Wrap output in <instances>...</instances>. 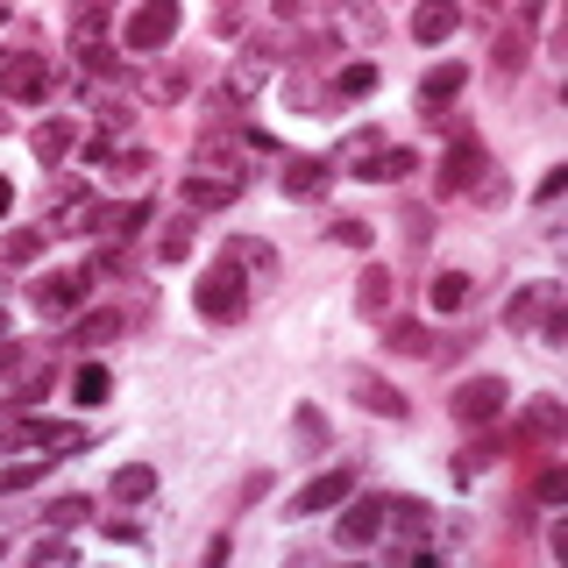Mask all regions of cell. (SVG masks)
I'll use <instances>...</instances> for the list:
<instances>
[{"mask_svg":"<svg viewBox=\"0 0 568 568\" xmlns=\"http://www.w3.org/2000/svg\"><path fill=\"white\" fill-rule=\"evenodd\" d=\"M106 390H114V369H106V363H85L79 377H71V398H79V405H106Z\"/></svg>","mask_w":568,"mask_h":568,"instance_id":"23","label":"cell"},{"mask_svg":"<svg viewBox=\"0 0 568 568\" xmlns=\"http://www.w3.org/2000/svg\"><path fill=\"white\" fill-rule=\"evenodd\" d=\"M327 235H334V242H348V248H369V242H377V227H369L363 213H342V221H334Z\"/></svg>","mask_w":568,"mask_h":568,"instance_id":"32","label":"cell"},{"mask_svg":"<svg viewBox=\"0 0 568 568\" xmlns=\"http://www.w3.org/2000/svg\"><path fill=\"white\" fill-rule=\"evenodd\" d=\"M178 200H185L192 213L235 206V200H242V171H235V164H200V171H185V185H178Z\"/></svg>","mask_w":568,"mask_h":568,"instance_id":"5","label":"cell"},{"mask_svg":"<svg viewBox=\"0 0 568 568\" xmlns=\"http://www.w3.org/2000/svg\"><path fill=\"white\" fill-rule=\"evenodd\" d=\"M50 462H58V455H36V462H8V469H0V497H8V490H29V484H43V476H50Z\"/></svg>","mask_w":568,"mask_h":568,"instance_id":"28","label":"cell"},{"mask_svg":"<svg viewBox=\"0 0 568 568\" xmlns=\"http://www.w3.org/2000/svg\"><path fill=\"white\" fill-rule=\"evenodd\" d=\"M342 93H348V100L377 93V71H369V64H348V71H342Z\"/></svg>","mask_w":568,"mask_h":568,"instance_id":"34","label":"cell"},{"mask_svg":"<svg viewBox=\"0 0 568 568\" xmlns=\"http://www.w3.org/2000/svg\"><path fill=\"white\" fill-rule=\"evenodd\" d=\"M426 298H434V313H462V306H469V277H462V271H440Z\"/></svg>","mask_w":568,"mask_h":568,"instance_id":"26","label":"cell"},{"mask_svg":"<svg viewBox=\"0 0 568 568\" xmlns=\"http://www.w3.org/2000/svg\"><path fill=\"white\" fill-rule=\"evenodd\" d=\"M505 327L511 334H532L540 348H568V320H561V284H519L505 298Z\"/></svg>","mask_w":568,"mask_h":568,"instance_id":"1","label":"cell"},{"mask_svg":"<svg viewBox=\"0 0 568 568\" xmlns=\"http://www.w3.org/2000/svg\"><path fill=\"white\" fill-rule=\"evenodd\" d=\"M390 355H434V334L419 327V320H390Z\"/></svg>","mask_w":568,"mask_h":568,"instance_id":"24","label":"cell"},{"mask_svg":"<svg viewBox=\"0 0 568 568\" xmlns=\"http://www.w3.org/2000/svg\"><path fill=\"white\" fill-rule=\"evenodd\" d=\"M192 306H200V320H242V313H248V271H235V263L221 256V263L200 277Z\"/></svg>","mask_w":568,"mask_h":568,"instance_id":"2","label":"cell"},{"mask_svg":"<svg viewBox=\"0 0 568 568\" xmlns=\"http://www.w3.org/2000/svg\"><path fill=\"white\" fill-rule=\"evenodd\" d=\"M71 142H79V135H71V121H43V129L29 135V150L43 156V164H64V156H71Z\"/></svg>","mask_w":568,"mask_h":568,"instance_id":"22","label":"cell"},{"mask_svg":"<svg viewBox=\"0 0 568 568\" xmlns=\"http://www.w3.org/2000/svg\"><path fill=\"white\" fill-rule=\"evenodd\" d=\"M85 284H93V271H50V277L29 284V306L43 313V320H71V313L85 306Z\"/></svg>","mask_w":568,"mask_h":568,"instance_id":"7","label":"cell"},{"mask_svg":"<svg viewBox=\"0 0 568 568\" xmlns=\"http://www.w3.org/2000/svg\"><path fill=\"white\" fill-rule=\"evenodd\" d=\"M150 497H156V469H150V462L114 469V505H150Z\"/></svg>","mask_w":568,"mask_h":568,"instance_id":"21","label":"cell"},{"mask_svg":"<svg viewBox=\"0 0 568 568\" xmlns=\"http://www.w3.org/2000/svg\"><path fill=\"white\" fill-rule=\"evenodd\" d=\"M263 85H271V50H242V58H235V71H227V106L256 100Z\"/></svg>","mask_w":568,"mask_h":568,"instance_id":"14","label":"cell"},{"mask_svg":"<svg viewBox=\"0 0 568 568\" xmlns=\"http://www.w3.org/2000/svg\"><path fill=\"white\" fill-rule=\"evenodd\" d=\"M292 426H298V440H306V448H320V440H327V419H320L313 405H298V419H292Z\"/></svg>","mask_w":568,"mask_h":568,"instance_id":"35","label":"cell"},{"mask_svg":"<svg viewBox=\"0 0 568 568\" xmlns=\"http://www.w3.org/2000/svg\"><path fill=\"white\" fill-rule=\"evenodd\" d=\"M348 490H355V469H327V476H313V484L292 497V519H313V511H334V505H342Z\"/></svg>","mask_w":568,"mask_h":568,"instance_id":"11","label":"cell"},{"mask_svg":"<svg viewBox=\"0 0 568 568\" xmlns=\"http://www.w3.org/2000/svg\"><path fill=\"white\" fill-rule=\"evenodd\" d=\"M106 540H121V547H135V540H142V526H129V519H106Z\"/></svg>","mask_w":568,"mask_h":568,"instance_id":"42","label":"cell"},{"mask_svg":"<svg viewBox=\"0 0 568 568\" xmlns=\"http://www.w3.org/2000/svg\"><path fill=\"white\" fill-rule=\"evenodd\" d=\"M0 121H8V114H0Z\"/></svg>","mask_w":568,"mask_h":568,"instance_id":"46","label":"cell"},{"mask_svg":"<svg viewBox=\"0 0 568 568\" xmlns=\"http://www.w3.org/2000/svg\"><path fill=\"white\" fill-rule=\"evenodd\" d=\"M384 532V497H342V519H334V540L342 547H369Z\"/></svg>","mask_w":568,"mask_h":568,"instance_id":"10","label":"cell"},{"mask_svg":"<svg viewBox=\"0 0 568 568\" xmlns=\"http://www.w3.org/2000/svg\"><path fill=\"white\" fill-rule=\"evenodd\" d=\"M390 298H398V277L384 271V263H369L363 277H355V313H369V320H384L390 313Z\"/></svg>","mask_w":568,"mask_h":568,"instance_id":"15","label":"cell"},{"mask_svg":"<svg viewBox=\"0 0 568 568\" xmlns=\"http://www.w3.org/2000/svg\"><path fill=\"white\" fill-rule=\"evenodd\" d=\"M150 93H156V100H178V93H185V79H178V71H164V79H150Z\"/></svg>","mask_w":568,"mask_h":568,"instance_id":"40","label":"cell"},{"mask_svg":"<svg viewBox=\"0 0 568 568\" xmlns=\"http://www.w3.org/2000/svg\"><path fill=\"white\" fill-rule=\"evenodd\" d=\"M0 555H8V540H0Z\"/></svg>","mask_w":568,"mask_h":568,"instance_id":"45","label":"cell"},{"mask_svg":"<svg viewBox=\"0 0 568 568\" xmlns=\"http://www.w3.org/2000/svg\"><path fill=\"white\" fill-rule=\"evenodd\" d=\"M490 64H497V79H519V71H526V29H511V36H497V50H490Z\"/></svg>","mask_w":568,"mask_h":568,"instance_id":"27","label":"cell"},{"mask_svg":"<svg viewBox=\"0 0 568 568\" xmlns=\"http://www.w3.org/2000/svg\"><path fill=\"white\" fill-rule=\"evenodd\" d=\"M377 150H384V135H377V129H355V135L342 142V156H334V164H342L348 178H369V164H377Z\"/></svg>","mask_w":568,"mask_h":568,"instance_id":"20","label":"cell"},{"mask_svg":"<svg viewBox=\"0 0 568 568\" xmlns=\"http://www.w3.org/2000/svg\"><path fill=\"white\" fill-rule=\"evenodd\" d=\"M50 85H58V64L50 58H0V100L36 106V100H50Z\"/></svg>","mask_w":568,"mask_h":568,"instance_id":"6","label":"cell"},{"mask_svg":"<svg viewBox=\"0 0 568 568\" xmlns=\"http://www.w3.org/2000/svg\"><path fill=\"white\" fill-rule=\"evenodd\" d=\"M561 434H568V405H561V398H526V413H519V440H540V448H555Z\"/></svg>","mask_w":568,"mask_h":568,"instance_id":"12","label":"cell"},{"mask_svg":"<svg viewBox=\"0 0 568 568\" xmlns=\"http://www.w3.org/2000/svg\"><path fill=\"white\" fill-rule=\"evenodd\" d=\"M85 426H50V419H8L0 426V448H50V455H64V448H85Z\"/></svg>","mask_w":568,"mask_h":568,"instance_id":"8","label":"cell"},{"mask_svg":"<svg viewBox=\"0 0 568 568\" xmlns=\"http://www.w3.org/2000/svg\"><path fill=\"white\" fill-rule=\"evenodd\" d=\"M221 256L235 263V271H256V277H271V271H277V248H271V242H256V235H235V242L221 248Z\"/></svg>","mask_w":568,"mask_h":568,"instance_id":"19","label":"cell"},{"mask_svg":"<svg viewBox=\"0 0 568 568\" xmlns=\"http://www.w3.org/2000/svg\"><path fill=\"white\" fill-rule=\"evenodd\" d=\"M348 390L369 405V413H384V419H405V398H398V390H390L384 377H369V369H348Z\"/></svg>","mask_w":568,"mask_h":568,"instance_id":"18","label":"cell"},{"mask_svg":"<svg viewBox=\"0 0 568 568\" xmlns=\"http://www.w3.org/2000/svg\"><path fill=\"white\" fill-rule=\"evenodd\" d=\"M413 164H419V156L405 150V142H384V150H377V164H369V178H377V185H398V178L413 171Z\"/></svg>","mask_w":568,"mask_h":568,"instance_id":"25","label":"cell"},{"mask_svg":"<svg viewBox=\"0 0 568 568\" xmlns=\"http://www.w3.org/2000/svg\"><path fill=\"white\" fill-rule=\"evenodd\" d=\"M156 256H164V263H185L192 256V235H185V227H164V235H156Z\"/></svg>","mask_w":568,"mask_h":568,"instance_id":"33","label":"cell"},{"mask_svg":"<svg viewBox=\"0 0 568 568\" xmlns=\"http://www.w3.org/2000/svg\"><path fill=\"white\" fill-rule=\"evenodd\" d=\"M0 334H8V313H0Z\"/></svg>","mask_w":568,"mask_h":568,"instance_id":"44","label":"cell"},{"mask_svg":"<svg viewBox=\"0 0 568 568\" xmlns=\"http://www.w3.org/2000/svg\"><path fill=\"white\" fill-rule=\"evenodd\" d=\"M36 561H58V568H64V561H71V547L58 540V532H50V540H36Z\"/></svg>","mask_w":568,"mask_h":568,"instance_id":"39","label":"cell"},{"mask_svg":"<svg viewBox=\"0 0 568 568\" xmlns=\"http://www.w3.org/2000/svg\"><path fill=\"white\" fill-rule=\"evenodd\" d=\"M455 22H462L455 0H419V8H413V36H419V43H448Z\"/></svg>","mask_w":568,"mask_h":568,"instance_id":"17","label":"cell"},{"mask_svg":"<svg viewBox=\"0 0 568 568\" xmlns=\"http://www.w3.org/2000/svg\"><path fill=\"white\" fill-rule=\"evenodd\" d=\"M43 519H50V526H79V519H85V497H58Z\"/></svg>","mask_w":568,"mask_h":568,"instance_id":"36","label":"cell"},{"mask_svg":"<svg viewBox=\"0 0 568 568\" xmlns=\"http://www.w3.org/2000/svg\"><path fill=\"white\" fill-rule=\"evenodd\" d=\"M561 497H568V476L547 469V476H540V505H561Z\"/></svg>","mask_w":568,"mask_h":568,"instance_id":"38","label":"cell"},{"mask_svg":"<svg viewBox=\"0 0 568 568\" xmlns=\"http://www.w3.org/2000/svg\"><path fill=\"white\" fill-rule=\"evenodd\" d=\"M342 22H348L355 36H377V29H384V22H377V14H369V8H342Z\"/></svg>","mask_w":568,"mask_h":568,"instance_id":"37","label":"cell"},{"mask_svg":"<svg viewBox=\"0 0 568 568\" xmlns=\"http://www.w3.org/2000/svg\"><path fill=\"white\" fill-rule=\"evenodd\" d=\"M178 22H185L178 0H142L129 22H121V50H129V58H150V50H164L178 36Z\"/></svg>","mask_w":568,"mask_h":568,"instance_id":"3","label":"cell"},{"mask_svg":"<svg viewBox=\"0 0 568 568\" xmlns=\"http://www.w3.org/2000/svg\"><path fill=\"white\" fill-rule=\"evenodd\" d=\"M8 206H14V185H8V178H0V221H8Z\"/></svg>","mask_w":568,"mask_h":568,"instance_id":"43","label":"cell"},{"mask_svg":"<svg viewBox=\"0 0 568 568\" xmlns=\"http://www.w3.org/2000/svg\"><path fill=\"white\" fill-rule=\"evenodd\" d=\"M490 156H484V142L476 135H455L448 142V156H440V192L448 200H469V192H490Z\"/></svg>","mask_w":568,"mask_h":568,"instance_id":"4","label":"cell"},{"mask_svg":"<svg viewBox=\"0 0 568 568\" xmlns=\"http://www.w3.org/2000/svg\"><path fill=\"white\" fill-rule=\"evenodd\" d=\"M43 242H50V227H22V235L0 242V256H8V263H36V256H43Z\"/></svg>","mask_w":568,"mask_h":568,"instance_id":"30","label":"cell"},{"mask_svg":"<svg viewBox=\"0 0 568 568\" xmlns=\"http://www.w3.org/2000/svg\"><path fill=\"white\" fill-rule=\"evenodd\" d=\"M100 29H106V8L93 0V8H79V22H71V50H93Z\"/></svg>","mask_w":568,"mask_h":568,"instance_id":"31","label":"cell"},{"mask_svg":"<svg viewBox=\"0 0 568 568\" xmlns=\"http://www.w3.org/2000/svg\"><path fill=\"white\" fill-rule=\"evenodd\" d=\"M114 334H121V313H85L79 327H71V342H79V348H100V342H114Z\"/></svg>","mask_w":568,"mask_h":568,"instance_id":"29","label":"cell"},{"mask_svg":"<svg viewBox=\"0 0 568 568\" xmlns=\"http://www.w3.org/2000/svg\"><path fill=\"white\" fill-rule=\"evenodd\" d=\"M511 405V390L497 384V377H469V384H455V398H448V413L462 419V426H490L497 413Z\"/></svg>","mask_w":568,"mask_h":568,"instance_id":"9","label":"cell"},{"mask_svg":"<svg viewBox=\"0 0 568 568\" xmlns=\"http://www.w3.org/2000/svg\"><path fill=\"white\" fill-rule=\"evenodd\" d=\"M462 85H469V71H462V64H434L419 79V106H426V114H440L448 100H462Z\"/></svg>","mask_w":568,"mask_h":568,"instance_id":"16","label":"cell"},{"mask_svg":"<svg viewBox=\"0 0 568 568\" xmlns=\"http://www.w3.org/2000/svg\"><path fill=\"white\" fill-rule=\"evenodd\" d=\"M277 185H284V200H320V192H327V164H320V156H284Z\"/></svg>","mask_w":568,"mask_h":568,"instance_id":"13","label":"cell"},{"mask_svg":"<svg viewBox=\"0 0 568 568\" xmlns=\"http://www.w3.org/2000/svg\"><path fill=\"white\" fill-rule=\"evenodd\" d=\"M561 185H568V171H547V178H540V206H555V200H561Z\"/></svg>","mask_w":568,"mask_h":568,"instance_id":"41","label":"cell"}]
</instances>
